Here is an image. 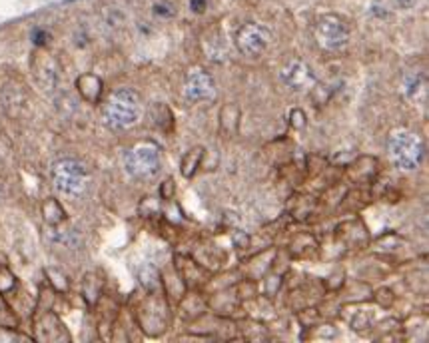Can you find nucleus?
<instances>
[{"mask_svg": "<svg viewBox=\"0 0 429 343\" xmlns=\"http://www.w3.org/2000/svg\"><path fill=\"white\" fill-rule=\"evenodd\" d=\"M142 120V104L130 88H120L108 96L104 104V122L112 130H128Z\"/></svg>", "mask_w": 429, "mask_h": 343, "instance_id": "nucleus-1", "label": "nucleus"}, {"mask_svg": "<svg viewBox=\"0 0 429 343\" xmlns=\"http://www.w3.org/2000/svg\"><path fill=\"white\" fill-rule=\"evenodd\" d=\"M52 186L54 190L66 198H82L88 192L90 186V174L86 170V166L76 158H60L52 164Z\"/></svg>", "mask_w": 429, "mask_h": 343, "instance_id": "nucleus-2", "label": "nucleus"}, {"mask_svg": "<svg viewBox=\"0 0 429 343\" xmlns=\"http://www.w3.org/2000/svg\"><path fill=\"white\" fill-rule=\"evenodd\" d=\"M423 154H425V146L415 132L398 130L391 134L389 156L399 170L411 172L419 168V164L423 160Z\"/></svg>", "mask_w": 429, "mask_h": 343, "instance_id": "nucleus-3", "label": "nucleus"}, {"mask_svg": "<svg viewBox=\"0 0 429 343\" xmlns=\"http://www.w3.org/2000/svg\"><path fill=\"white\" fill-rule=\"evenodd\" d=\"M124 168L136 180H150L160 172V148L154 142H138L126 152Z\"/></svg>", "mask_w": 429, "mask_h": 343, "instance_id": "nucleus-4", "label": "nucleus"}, {"mask_svg": "<svg viewBox=\"0 0 429 343\" xmlns=\"http://www.w3.org/2000/svg\"><path fill=\"white\" fill-rule=\"evenodd\" d=\"M314 36H316L317 44L324 51L339 52L349 44L351 31H349V24L344 16L327 12V14H322L316 21Z\"/></svg>", "mask_w": 429, "mask_h": 343, "instance_id": "nucleus-5", "label": "nucleus"}, {"mask_svg": "<svg viewBox=\"0 0 429 343\" xmlns=\"http://www.w3.org/2000/svg\"><path fill=\"white\" fill-rule=\"evenodd\" d=\"M272 42V32L268 31L264 24L258 22H245L235 32V46L244 56L258 58L268 51Z\"/></svg>", "mask_w": 429, "mask_h": 343, "instance_id": "nucleus-6", "label": "nucleus"}, {"mask_svg": "<svg viewBox=\"0 0 429 343\" xmlns=\"http://www.w3.org/2000/svg\"><path fill=\"white\" fill-rule=\"evenodd\" d=\"M184 94L190 102H210L216 98V82L212 74L202 68L188 72L184 84Z\"/></svg>", "mask_w": 429, "mask_h": 343, "instance_id": "nucleus-7", "label": "nucleus"}, {"mask_svg": "<svg viewBox=\"0 0 429 343\" xmlns=\"http://www.w3.org/2000/svg\"><path fill=\"white\" fill-rule=\"evenodd\" d=\"M282 80L294 92H309L317 84L316 74L312 72L306 62L302 60L290 62L282 70Z\"/></svg>", "mask_w": 429, "mask_h": 343, "instance_id": "nucleus-8", "label": "nucleus"}, {"mask_svg": "<svg viewBox=\"0 0 429 343\" xmlns=\"http://www.w3.org/2000/svg\"><path fill=\"white\" fill-rule=\"evenodd\" d=\"M36 339L41 342H68L70 335L54 313H44L36 320Z\"/></svg>", "mask_w": 429, "mask_h": 343, "instance_id": "nucleus-9", "label": "nucleus"}, {"mask_svg": "<svg viewBox=\"0 0 429 343\" xmlns=\"http://www.w3.org/2000/svg\"><path fill=\"white\" fill-rule=\"evenodd\" d=\"M32 70H34V78L41 84L44 90H52L58 80V72H56V64L51 58H38L32 62Z\"/></svg>", "mask_w": 429, "mask_h": 343, "instance_id": "nucleus-10", "label": "nucleus"}, {"mask_svg": "<svg viewBox=\"0 0 429 343\" xmlns=\"http://www.w3.org/2000/svg\"><path fill=\"white\" fill-rule=\"evenodd\" d=\"M102 80L96 74H82L76 78V88L82 100L90 102V104H98L100 96H102Z\"/></svg>", "mask_w": 429, "mask_h": 343, "instance_id": "nucleus-11", "label": "nucleus"}, {"mask_svg": "<svg viewBox=\"0 0 429 343\" xmlns=\"http://www.w3.org/2000/svg\"><path fill=\"white\" fill-rule=\"evenodd\" d=\"M240 118H242V114L238 110V106H234V104L224 106L220 112V130H222V134L234 136L238 132V126H240Z\"/></svg>", "mask_w": 429, "mask_h": 343, "instance_id": "nucleus-12", "label": "nucleus"}, {"mask_svg": "<svg viewBox=\"0 0 429 343\" xmlns=\"http://www.w3.org/2000/svg\"><path fill=\"white\" fill-rule=\"evenodd\" d=\"M42 216H44V222L48 223V226H60V223L66 220L64 208H62L60 202L54 200V198L44 200V204H42Z\"/></svg>", "mask_w": 429, "mask_h": 343, "instance_id": "nucleus-13", "label": "nucleus"}, {"mask_svg": "<svg viewBox=\"0 0 429 343\" xmlns=\"http://www.w3.org/2000/svg\"><path fill=\"white\" fill-rule=\"evenodd\" d=\"M403 94L408 98H419V94L425 92V76L421 72H411L403 76Z\"/></svg>", "mask_w": 429, "mask_h": 343, "instance_id": "nucleus-14", "label": "nucleus"}, {"mask_svg": "<svg viewBox=\"0 0 429 343\" xmlns=\"http://www.w3.org/2000/svg\"><path fill=\"white\" fill-rule=\"evenodd\" d=\"M202 156H204V148L202 146H196L192 150H188L182 158V176L184 178H192L196 174V170L200 168V162H202Z\"/></svg>", "mask_w": 429, "mask_h": 343, "instance_id": "nucleus-15", "label": "nucleus"}, {"mask_svg": "<svg viewBox=\"0 0 429 343\" xmlns=\"http://www.w3.org/2000/svg\"><path fill=\"white\" fill-rule=\"evenodd\" d=\"M152 14L160 21H172L176 16V4L172 0H156L152 4Z\"/></svg>", "mask_w": 429, "mask_h": 343, "instance_id": "nucleus-16", "label": "nucleus"}, {"mask_svg": "<svg viewBox=\"0 0 429 343\" xmlns=\"http://www.w3.org/2000/svg\"><path fill=\"white\" fill-rule=\"evenodd\" d=\"M100 285H102V283L98 282V278H96L94 273H88V275H86L84 285H82V292H84V297L90 303H94L98 300V295H100Z\"/></svg>", "mask_w": 429, "mask_h": 343, "instance_id": "nucleus-17", "label": "nucleus"}, {"mask_svg": "<svg viewBox=\"0 0 429 343\" xmlns=\"http://www.w3.org/2000/svg\"><path fill=\"white\" fill-rule=\"evenodd\" d=\"M18 325V320H16V315L11 310V305L2 300V295H0V327H6V329H14Z\"/></svg>", "mask_w": 429, "mask_h": 343, "instance_id": "nucleus-18", "label": "nucleus"}, {"mask_svg": "<svg viewBox=\"0 0 429 343\" xmlns=\"http://www.w3.org/2000/svg\"><path fill=\"white\" fill-rule=\"evenodd\" d=\"M140 282H142L144 287L150 290V292L160 290V275H158V272L154 270L152 265H146V268H144L142 273H140Z\"/></svg>", "mask_w": 429, "mask_h": 343, "instance_id": "nucleus-19", "label": "nucleus"}, {"mask_svg": "<svg viewBox=\"0 0 429 343\" xmlns=\"http://www.w3.org/2000/svg\"><path fill=\"white\" fill-rule=\"evenodd\" d=\"M14 285H16L14 275L6 268H0V293L11 292V290H14Z\"/></svg>", "mask_w": 429, "mask_h": 343, "instance_id": "nucleus-20", "label": "nucleus"}, {"mask_svg": "<svg viewBox=\"0 0 429 343\" xmlns=\"http://www.w3.org/2000/svg\"><path fill=\"white\" fill-rule=\"evenodd\" d=\"M46 275L51 278V283L58 292H66V290H68V282H66V278H64L60 272H56V270H46Z\"/></svg>", "mask_w": 429, "mask_h": 343, "instance_id": "nucleus-21", "label": "nucleus"}, {"mask_svg": "<svg viewBox=\"0 0 429 343\" xmlns=\"http://www.w3.org/2000/svg\"><path fill=\"white\" fill-rule=\"evenodd\" d=\"M371 325V315L368 312H359L354 320H351V329L356 332H364L366 327Z\"/></svg>", "mask_w": 429, "mask_h": 343, "instance_id": "nucleus-22", "label": "nucleus"}, {"mask_svg": "<svg viewBox=\"0 0 429 343\" xmlns=\"http://www.w3.org/2000/svg\"><path fill=\"white\" fill-rule=\"evenodd\" d=\"M290 124L294 126V128H304L306 126V114L302 110H292V114H290Z\"/></svg>", "mask_w": 429, "mask_h": 343, "instance_id": "nucleus-23", "label": "nucleus"}, {"mask_svg": "<svg viewBox=\"0 0 429 343\" xmlns=\"http://www.w3.org/2000/svg\"><path fill=\"white\" fill-rule=\"evenodd\" d=\"M376 300H378L379 305H383V307H389V305L393 303V293L389 292V290H379L378 295H376Z\"/></svg>", "mask_w": 429, "mask_h": 343, "instance_id": "nucleus-24", "label": "nucleus"}, {"mask_svg": "<svg viewBox=\"0 0 429 343\" xmlns=\"http://www.w3.org/2000/svg\"><path fill=\"white\" fill-rule=\"evenodd\" d=\"M48 41V32L42 31V28H36V31L32 32V42L36 44V46H44Z\"/></svg>", "mask_w": 429, "mask_h": 343, "instance_id": "nucleus-25", "label": "nucleus"}, {"mask_svg": "<svg viewBox=\"0 0 429 343\" xmlns=\"http://www.w3.org/2000/svg\"><path fill=\"white\" fill-rule=\"evenodd\" d=\"M172 196H174V182H172V180H166L162 190V198L164 200H172Z\"/></svg>", "mask_w": 429, "mask_h": 343, "instance_id": "nucleus-26", "label": "nucleus"}, {"mask_svg": "<svg viewBox=\"0 0 429 343\" xmlns=\"http://www.w3.org/2000/svg\"><path fill=\"white\" fill-rule=\"evenodd\" d=\"M206 4H208V0H190V11L200 14L206 11Z\"/></svg>", "mask_w": 429, "mask_h": 343, "instance_id": "nucleus-27", "label": "nucleus"}, {"mask_svg": "<svg viewBox=\"0 0 429 343\" xmlns=\"http://www.w3.org/2000/svg\"><path fill=\"white\" fill-rule=\"evenodd\" d=\"M396 2H398L399 9H403V11H408V9H411L415 4V0H396Z\"/></svg>", "mask_w": 429, "mask_h": 343, "instance_id": "nucleus-28", "label": "nucleus"}]
</instances>
